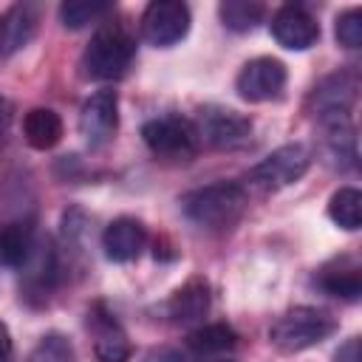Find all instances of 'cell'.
Listing matches in <instances>:
<instances>
[{"mask_svg":"<svg viewBox=\"0 0 362 362\" xmlns=\"http://www.w3.org/2000/svg\"><path fill=\"white\" fill-rule=\"evenodd\" d=\"M11 116H14V107H11V102L6 99V96H0V136L11 127Z\"/></svg>","mask_w":362,"mask_h":362,"instance_id":"obj_28","label":"cell"},{"mask_svg":"<svg viewBox=\"0 0 362 362\" xmlns=\"http://www.w3.org/2000/svg\"><path fill=\"white\" fill-rule=\"evenodd\" d=\"M144 362H184V356L175 348H156V351L147 354Z\"/></svg>","mask_w":362,"mask_h":362,"instance_id":"obj_27","label":"cell"},{"mask_svg":"<svg viewBox=\"0 0 362 362\" xmlns=\"http://www.w3.org/2000/svg\"><path fill=\"white\" fill-rule=\"evenodd\" d=\"M328 218L348 232L359 229L362 226V192L354 187H339L328 201Z\"/></svg>","mask_w":362,"mask_h":362,"instance_id":"obj_18","label":"cell"},{"mask_svg":"<svg viewBox=\"0 0 362 362\" xmlns=\"http://www.w3.org/2000/svg\"><path fill=\"white\" fill-rule=\"evenodd\" d=\"M320 286L328 291V294H334V297H342V300H356L359 294H362V277H359V272H328V274H322V280H320Z\"/></svg>","mask_w":362,"mask_h":362,"instance_id":"obj_23","label":"cell"},{"mask_svg":"<svg viewBox=\"0 0 362 362\" xmlns=\"http://www.w3.org/2000/svg\"><path fill=\"white\" fill-rule=\"evenodd\" d=\"M189 31V8L181 0H153L141 17V34L156 48L181 42Z\"/></svg>","mask_w":362,"mask_h":362,"instance_id":"obj_4","label":"cell"},{"mask_svg":"<svg viewBox=\"0 0 362 362\" xmlns=\"http://www.w3.org/2000/svg\"><path fill=\"white\" fill-rule=\"evenodd\" d=\"M286 65L274 57H255L249 59L238 79H235V90L240 99L246 102H269L274 96H280V90L286 88Z\"/></svg>","mask_w":362,"mask_h":362,"instance_id":"obj_6","label":"cell"},{"mask_svg":"<svg viewBox=\"0 0 362 362\" xmlns=\"http://www.w3.org/2000/svg\"><path fill=\"white\" fill-rule=\"evenodd\" d=\"M141 139L158 156H189L198 147L195 124L181 116H164V119L147 122L141 127Z\"/></svg>","mask_w":362,"mask_h":362,"instance_id":"obj_7","label":"cell"},{"mask_svg":"<svg viewBox=\"0 0 362 362\" xmlns=\"http://www.w3.org/2000/svg\"><path fill=\"white\" fill-rule=\"evenodd\" d=\"M184 215L206 229H226L232 223H238V218L246 209V192L240 184L232 181H218L209 187H201L195 192H189L184 201Z\"/></svg>","mask_w":362,"mask_h":362,"instance_id":"obj_1","label":"cell"},{"mask_svg":"<svg viewBox=\"0 0 362 362\" xmlns=\"http://www.w3.org/2000/svg\"><path fill=\"white\" fill-rule=\"evenodd\" d=\"M23 136L34 150H51L62 139V119L51 107H34L23 119Z\"/></svg>","mask_w":362,"mask_h":362,"instance_id":"obj_16","label":"cell"},{"mask_svg":"<svg viewBox=\"0 0 362 362\" xmlns=\"http://www.w3.org/2000/svg\"><path fill=\"white\" fill-rule=\"evenodd\" d=\"M218 14L229 31H252L263 17V6L252 0H223L218 6Z\"/></svg>","mask_w":362,"mask_h":362,"instance_id":"obj_20","label":"cell"},{"mask_svg":"<svg viewBox=\"0 0 362 362\" xmlns=\"http://www.w3.org/2000/svg\"><path fill=\"white\" fill-rule=\"evenodd\" d=\"M113 6L105 0H68L59 6V20L65 28H85L96 20H102Z\"/></svg>","mask_w":362,"mask_h":362,"instance_id":"obj_21","label":"cell"},{"mask_svg":"<svg viewBox=\"0 0 362 362\" xmlns=\"http://www.w3.org/2000/svg\"><path fill=\"white\" fill-rule=\"evenodd\" d=\"M206 311H209V288L204 280H189L170 300V317L178 325H192L204 320Z\"/></svg>","mask_w":362,"mask_h":362,"instance_id":"obj_14","label":"cell"},{"mask_svg":"<svg viewBox=\"0 0 362 362\" xmlns=\"http://www.w3.org/2000/svg\"><path fill=\"white\" fill-rule=\"evenodd\" d=\"M8 354H11V334H8V328L0 322V362H3Z\"/></svg>","mask_w":362,"mask_h":362,"instance_id":"obj_29","label":"cell"},{"mask_svg":"<svg viewBox=\"0 0 362 362\" xmlns=\"http://www.w3.org/2000/svg\"><path fill=\"white\" fill-rule=\"evenodd\" d=\"M334 34H337V42L342 48H359L362 45V11L351 8V11L339 14L337 25H334Z\"/></svg>","mask_w":362,"mask_h":362,"instance_id":"obj_24","label":"cell"},{"mask_svg":"<svg viewBox=\"0 0 362 362\" xmlns=\"http://www.w3.org/2000/svg\"><path fill=\"white\" fill-rule=\"evenodd\" d=\"M356 99V76L351 74H334L325 82H320L314 88L311 102L317 105V116L320 113H331V110H351Z\"/></svg>","mask_w":362,"mask_h":362,"instance_id":"obj_15","label":"cell"},{"mask_svg":"<svg viewBox=\"0 0 362 362\" xmlns=\"http://www.w3.org/2000/svg\"><path fill=\"white\" fill-rule=\"evenodd\" d=\"M334 362H362V345H359V337L345 339V342L337 348Z\"/></svg>","mask_w":362,"mask_h":362,"instance_id":"obj_26","label":"cell"},{"mask_svg":"<svg viewBox=\"0 0 362 362\" xmlns=\"http://www.w3.org/2000/svg\"><path fill=\"white\" fill-rule=\"evenodd\" d=\"M147 240L144 226L136 218H116L102 232V249L113 263H130L141 255Z\"/></svg>","mask_w":362,"mask_h":362,"instance_id":"obj_12","label":"cell"},{"mask_svg":"<svg viewBox=\"0 0 362 362\" xmlns=\"http://www.w3.org/2000/svg\"><path fill=\"white\" fill-rule=\"evenodd\" d=\"M238 342L235 331L223 322H212V325H204L198 331L189 334V348L201 356H215V354H223V351H232Z\"/></svg>","mask_w":362,"mask_h":362,"instance_id":"obj_19","label":"cell"},{"mask_svg":"<svg viewBox=\"0 0 362 362\" xmlns=\"http://www.w3.org/2000/svg\"><path fill=\"white\" fill-rule=\"evenodd\" d=\"M133 59V40L119 23H105L82 54L85 76L90 79H116Z\"/></svg>","mask_w":362,"mask_h":362,"instance_id":"obj_3","label":"cell"},{"mask_svg":"<svg viewBox=\"0 0 362 362\" xmlns=\"http://www.w3.org/2000/svg\"><path fill=\"white\" fill-rule=\"evenodd\" d=\"M317 119L322 127L325 156L339 167H354L356 164V136H354L351 110H331V113H320Z\"/></svg>","mask_w":362,"mask_h":362,"instance_id":"obj_10","label":"cell"},{"mask_svg":"<svg viewBox=\"0 0 362 362\" xmlns=\"http://www.w3.org/2000/svg\"><path fill=\"white\" fill-rule=\"evenodd\" d=\"M119 127V96L116 90H96L79 113V133L90 147H102Z\"/></svg>","mask_w":362,"mask_h":362,"instance_id":"obj_9","label":"cell"},{"mask_svg":"<svg viewBox=\"0 0 362 362\" xmlns=\"http://www.w3.org/2000/svg\"><path fill=\"white\" fill-rule=\"evenodd\" d=\"M37 20H40L37 6H31V3L14 6L0 23V51L11 54V51L25 48L31 42L34 31H37Z\"/></svg>","mask_w":362,"mask_h":362,"instance_id":"obj_13","label":"cell"},{"mask_svg":"<svg viewBox=\"0 0 362 362\" xmlns=\"http://www.w3.org/2000/svg\"><path fill=\"white\" fill-rule=\"evenodd\" d=\"M272 37L288 51H305L320 40V25L308 11L297 6H283L272 17Z\"/></svg>","mask_w":362,"mask_h":362,"instance_id":"obj_11","label":"cell"},{"mask_svg":"<svg viewBox=\"0 0 362 362\" xmlns=\"http://www.w3.org/2000/svg\"><path fill=\"white\" fill-rule=\"evenodd\" d=\"M334 328H337V322L328 311L311 308V305H297L274 320V325L269 328V339L277 351L297 354V351H305V348L328 339L334 334Z\"/></svg>","mask_w":362,"mask_h":362,"instance_id":"obj_2","label":"cell"},{"mask_svg":"<svg viewBox=\"0 0 362 362\" xmlns=\"http://www.w3.org/2000/svg\"><path fill=\"white\" fill-rule=\"evenodd\" d=\"M93 354L99 362H127L130 356V342L124 337L122 328H116L113 322H107L99 337H96V345H93Z\"/></svg>","mask_w":362,"mask_h":362,"instance_id":"obj_22","label":"cell"},{"mask_svg":"<svg viewBox=\"0 0 362 362\" xmlns=\"http://www.w3.org/2000/svg\"><path fill=\"white\" fill-rule=\"evenodd\" d=\"M31 362H74V348L62 337L51 334L37 345Z\"/></svg>","mask_w":362,"mask_h":362,"instance_id":"obj_25","label":"cell"},{"mask_svg":"<svg viewBox=\"0 0 362 362\" xmlns=\"http://www.w3.org/2000/svg\"><path fill=\"white\" fill-rule=\"evenodd\" d=\"M311 153L303 144H283L269 153L257 167H252V181L263 189H283L305 175Z\"/></svg>","mask_w":362,"mask_h":362,"instance_id":"obj_5","label":"cell"},{"mask_svg":"<svg viewBox=\"0 0 362 362\" xmlns=\"http://www.w3.org/2000/svg\"><path fill=\"white\" fill-rule=\"evenodd\" d=\"M34 240L25 223H3L0 226V263L3 266H23L31 257Z\"/></svg>","mask_w":362,"mask_h":362,"instance_id":"obj_17","label":"cell"},{"mask_svg":"<svg viewBox=\"0 0 362 362\" xmlns=\"http://www.w3.org/2000/svg\"><path fill=\"white\" fill-rule=\"evenodd\" d=\"M198 139L204 136L218 150H235L243 147L252 139V122L229 107H206L201 110V119L195 124Z\"/></svg>","mask_w":362,"mask_h":362,"instance_id":"obj_8","label":"cell"}]
</instances>
